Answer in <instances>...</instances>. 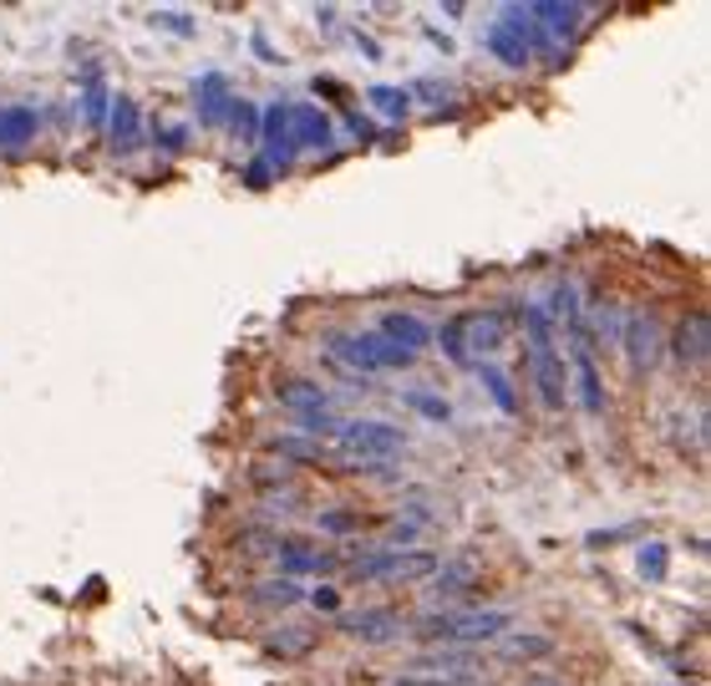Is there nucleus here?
Here are the masks:
<instances>
[{
    "instance_id": "1",
    "label": "nucleus",
    "mask_w": 711,
    "mask_h": 686,
    "mask_svg": "<svg viewBox=\"0 0 711 686\" xmlns=\"http://www.w3.org/2000/svg\"><path fill=\"white\" fill-rule=\"evenodd\" d=\"M508 625H514L508 610H437V616L412 621L407 635H417V641H452V646H483V641L508 635Z\"/></svg>"
},
{
    "instance_id": "2",
    "label": "nucleus",
    "mask_w": 711,
    "mask_h": 686,
    "mask_svg": "<svg viewBox=\"0 0 711 686\" xmlns=\"http://www.w3.org/2000/svg\"><path fill=\"white\" fill-rule=\"evenodd\" d=\"M330 357L346 361L351 371H407L417 357H407L402 346H392L376 330H330Z\"/></svg>"
},
{
    "instance_id": "3",
    "label": "nucleus",
    "mask_w": 711,
    "mask_h": 686,
    "mask_svg": "<svg viewBox=\"0 0 711 686\" xmlns=\"http://www.w3.org/2000/svg\"><path fill=\"white\" fill-rule=\"evenodd\" d=\"M620 346H625L635 377H650L660 367V351H666V320L650 305H635L631 316L620 320Z\"/></svg>"
},
{
    "instance_id": "4",
    "label": "nucleus",
    "mask_w": 711,
    "mask_h": 686,
    "mask_svg": "<svg viewBox=\"0 0 711 686\" xmlns=\"http://www.w3.org/2000/svg\"><path fill=\"white\" fill-rule=\"evenodd\" d=\"M437 565L442 559L433 555V549H376V555H356V565H351V580H402V585H412V580H427V575H437Z\"/></svg>"
},
{
    "instance_id": "5",
    "label": "nucleus",
    "mask_w": 711,
    "mask_h": 686,
    "mask_svg": "<svg viewBox=\"0 0 711 686\" xmlns=\"http://www.w3.org/2000/svg\"><path fill=\"white\" fill-rule=\"evenodd\" d=\"M336 448L351 453V458H402V453H407V437L396 433L392 423H376V417H356V423H341V433H336Z\"/></svg>"
},
{
    "instance_id": "6",
    "label": "nucleus",
    "mask_w": 711,
    "mask_h": 686,
    "mask_svg": "<svg viewBox=\"0 0 711 686\" xmlns=\"http://www.w3.org/2000/svg\"><path fill=\"white\" fill-rule=\"evenodd\" d=\"M336 631L351 635V641H367V646H386V641H402V635H407V621H402V610L371 606V610H341V616H336Z\"/></svg>"
},
{
    "instance_id": "7",
    "label": "nucleus",
    "mask_w": 711,
    "mask_h": 686,
    "mask_svg": "<svg viewBox=\"0 0 711 686\" xmlns=\"http://www.w3.org/2000/svg\"><path fill=\"white\" fill-rule=\"evenodd\" d=\"M666 346H671V357L681 371H701L711 361V320L707 311H686L671 330H666Z\"/></svg>"
},
{
    "instance_id": "8",
    "label": "nucleus",
    "mask_w": 711,
    "mask_h": 686,
    "mask_svg": "<svg viewBox=\"0 0 711 686\" xmlns=\"http://www.w3.org/2000/svg\"><path fill=\"white\" fill-rule=\"evenodd\" d=\"M528 371H534V386H539V402L549 412H565L569 386H565V357L554 351V341L528 346Z\"/></svg>"
},
{
    "instance_id": "9",
    "label": "nucleus",
    "mask_w": 711,
    "mask_h": 686,
    "mask_svg": "<svg viewBox=\"0 0 711 686\" xmlns=\"http://www.w3.org/2000/svg\"><path fill=\"white\" fill-rule=\"evenodd\" d=\"M503 341H508V316H503V311H473V316H462V346H468V357H493Z\"/></svg>"
},
{
    "instance_id": "10",
    "label": "nucleus",
    "mask_w": 711,
    "mask_h": 686,
    "mask_svg": "<svg viewBox=\"0 0 711 686\" xmlns=\"http://www.w3.org/2000/svg\"><path fill=\"white\" fill-rule=\"evenodd\" d=\"M275 396L280 407L295 412V417H316V412H330V392L310 377H275Z\"/></svg>"
},
{
    "instance_id": "11",
    "label": "nucleus",
    "mask_w": 711,
    "mask_h": 686,
    "mask_svg": "<svg viewBox=\"0 0 711 686\" xmlns=\"http://www.w3.org/2000/svg\"><path fill=\"white\" fill-rule=\"evenodd\" d=\"M376 336H386L392 346H402L407 357H422V351L433 346V326H427L422 316H412V311H386Z\"/></svg>"
},
{
    "instance_id": "12",
    "label": "nucleus",
    "mask_w": 711,
    "mask_h": 686,
    "mask_svg": "<svg viewBox=\"0 0 711 686\" xmlns=\"http://www.w3.org/2000/svg\"><path fill=\"white\" fill-rule=\"evenodd\" d=\"M575 346V396H580V407L584 412H605V382H600V371H594V346L590 341H569Z\"/></svg>"
},
{
    "instance_id": "13",
    "label": "nucleus",
    "mask_w": 711,
    "mask_h": 686,
    "mask_svg": "<svg viewBox=\"0 0 711 686\" xmlns=\"http://www.w3.org/2000/svg\"><path fill=\"white\" fill-rule=\"evenodd\" d=\"M275 565H280V575H285V580H295V575H336V569H341V559H336V555H320V549H305V544H295V540H285L275 549Z\"/></svg>"
},
{
    "instance_id": "14",
    "label": "nucleus",
    "mask_w": 711,
    "mask_h": 686,
    "mask_svg": "<svg viewBox=\"0 0 711 686\" xmlns=\"http://www.w3.org/2000/svg\"><path fill=\"white\" fill-rule=\"evenodd\" d=\"M194 102H198V118H204V122L214 128V122H219V118L229 112V107H234V97H229L225 77H219V72H209V77H204V81L194 87Z\"/></svg>"
},
{
    "instance_id": "15",
    "label": "nucleus",
    "mask_w": 711,
    "mask_h": 686,
    "mask_svg": "<svg viewBox=\"0 0 711 686\" xmlns=\"http://www.w3.org/2000/svg\"><path fill=\"white\" fill-rule=\"evenodd\" d=\"M41 128V118L31 107H0V148H21L31 143Z\"/></svg>"
},
{
    "instance_id": "16",
    "label": "nucleus",
    "mask_w": 711,
    "mask_h": 686,
    "mask_svg": "<svg viewBox=\"0 0 711 686\" xmlns=\"http://www.w3.org/2000/svg\"><path fill=\"white\" fill-rule=\"evenodd\" d=\"M316 651V631H305V625H285L280 635L264 641V656H280V661H300Z\"/></svg>"
},
{
    "instance_id": "17",
    "label": "nucleus",
    "mask_w": 711,
    "mask_h": 686,
    "mask_svg": "<svg viewBox=\"0 0 711 686\" xmlns=\"http://www.w3.org/2000/svg\"><path fill=\"white\" fill-rule=\"evenodd\" d=\"M478 585V559H442L437 565V585L433 590L448 600V595H462V590H473Z\"/></svg>"
},
{
    "instance_id": "18",
    "label": "nucleus",
    "mask_w": 711,
    "mask_h": 686,
    "mask_svg": "<svg viewBox=\"0 0 711 686\" xmlns=\"http://www.w3.org/2000/svg\"><path fill=\"white\" fill-rule=\"evenodd\" d=\"M250 600H254V606L291 610V606H300V600H305V585H300V580H285V575H275V580L254 585V590H250Z\"/></svg>"
},
{
    "instance_id": "19",
    "label": "nucleus",
    "mask_w": 711,
    "mask_h": 686,
    "mask_svg": "<svg viewBox=\"0 0 711 686\" xmlns=\"http://www.w3.org/2000/svg\"><path fill=\"white\" fill-rule=\"evenodd\" d=\"M112 148H118V153H132V148H138V102H132V97H118V102H112Z\"/></svg>"
},
{
    "instance_id": "20",
    "label": "nucleus",
    "mask_w": 711,
    "mask_h": 686,
    "mask_svg": "<svg viewBox=\"0 0 711 686\" xmlns=\"http://www.w3.org/2000/svg\"><path fill=\"white\" fill-rule=\"evenodd\" d=\"M291 122L300 132H295L291 143H305V148H316V143H330V118L326 112H316V107H295Z\"/></svg>"
},
{
    "instance_id": "21",
    "label": "nucleus",
    "mask_w": 711,
    "mask_h": 686,
    "mask_svg": "<svg viewBox=\"0 0 711 686\" xmlns=\"http://www.w3.org/2000/svg\"><path fill=\"white\" fill-rule=\"evenodd\" d=\"M528 26H549V31H559V36H569V31L580 26V6H534V11H528Z\"/></svg>"
},
{
    "instance_id": "22",
    "label": "nucleus",
    "mask_w": 711,
    "mask_h": 686,
    "mask_svg": "<svg viewBox=\"0 0 711 686\" xmlns=\"http://www.w3.org/2000/svg\"><path fill=\"white\" fill-rule=\"evenodd\" d=\"M549 651H554L549 635H514V641L499 646V656L503 661H539V656H549Z\"/></svg>"
},
{
    "instance_id": "23",
    "label": "nucleus",
    "mask_w": 711,
    "mask_h": 686,
    "mask_svg": "<svg viewBox=\"0 0 711 686\" xmlns=\"http://www.w3.org/2000/svg\"><path fill=\"white\" fill-rule=\"evenodd\" d=\"M478 377H483V386H488V396L499 402V412H514L518 402H514V386H508V377H503L493 361H478Z\"/></svg>"
},
{
    "instance_id": "24",
    "label": "nucleus",
    "mask_w": 711,
    "mask_h": 686,
    "mask_svg": "<svg viewBox=\"0 0 711 686\" xmlns=\"http://www.w3.org/2000/svg\"><path fill=\"white\" fill-rule=\"evenodd\" d=\"M402 402H407L412 412H422L427 423H452V402H448V396H433V392H407V396H402Z\"/></svg>"
},
{
    "instance_id": "25",
    "label": "nucleus",
    "mask_w": 711,
    "mask_h": 686,
    "mask_svg": "<svg viewBox=\"0 0 711 686\" xmlns=\"http://www.w3.org/2000/svg\"><path fill=\"white\" fill-rule=\"evenodd\" d=\"M371 107H382V112H392V118H407V107H412V97L407 92H392V87H371Z\"/></svg>"
},
{
    "instance_id": "26",
    "label": "nucleus",
    "mask_w": 711,
    "mask_h": 686,
    "mask_svg": "<svg viewBox=\"0 0 711 686\" xmlns=\"http://www.w3.org/2000/svg\"><path fill=\"white\" fill-rule=\"evenodd\" d=\"M437 341H442V351H448L452 361H468V346H462V316H452L442 330H433Z\"/></svg>"
},
{
    "instance_id": "27",
    "label": "nucleus",
    "mask_w": 711,
    "mask_h": 686,
    "mask_svg": "<svg viewBox=\"0 0 711 686\" xmlns=\"http://www.w3.org/2000/svg\"><path fill=\"white\" fill-rule=\"evenodd\" d=\"M666 559H671L666 544H646V549H641V575H646V580H666Z\"/></svg>"
},
{
    "instance_id": "28",
    "label": "nucleus",
    "mask_w": 711,
    "mask_h": 686,
    "mask_svg": "<svg viewBox=\"0 0 711 686\" xmlns=\"http://www.w3.org/2000/svg\"><path fill=\"white\" fill-rule=\"evenodd\" d=\"M239 544H244V555H270L275 559V549L285 540H280V534H264V529H250V534H239Z\"/></svg>"
},
{
    "instance_id": "29",
    "label": "nucleus",
    "mask_w": 711,
    "mask_h": 686,
    "mask_svg": "<svg viewBox=\"0 0 711 686\" xmlns=\"http://www.w3.org/2000/svg\"><path fill=\"white\" fill-rule=\"evenodd\" d=\"M320 529H326V534H351V529H361V519L346 514V509H326V514H320Z\"/></svg>"
},
{
    "instance_id": "30",
    "label": "nucleus",
    "mask_w": 711,
    "mask_h": 686,
    "mask_svg": "<svg viewBox=\"0 0 711 686\" xmlns=\"http://www.w3.org/2000/svg\"><path fill=\"white\" fill-rule=\"evenodd\" d=\"M81 112H87V122H92V128H102V118H107V92H102V87H87Z\"/></svg>"
},
{
    "instance_id": "31",
    "label": "nucleus",
    "mask_w": 711,
    "mask_h": 686,
    "mask_svg": "<svg viewBox=\"0 0 711 686\" xmlns=\"http://www.w3.org/2000/svg\"><path fill=\"white\" fill-rule=\"evenodd\" d=\"M305 600H310V606H316V610H330V616H341V595L330 590V585H320V590H310V595H305Z\"/></svg>"
},
{
    "instance_id": "32",
    "label": "nucleus",
    "mask_w": 711,
    "mask_h": 686,
    "mask_svg": "<svg viewBox=\"0 0 711 686\" xmlns=\"http://www.w3.org/2000/svg\"><path fill=\"white\" fill-rule=\"evenodd\" d=\"M386 686H458V682H437V676H417V672H402V676H392Z\"/></svg>"
},
{
    "instance_id": "33",
    "label": "nucleus",
    "mask_w": 711,
    "mask_h": 686,
    "mask_svg": "<svg viewBox=\"0 0 711 686\" xmlns=\"http://www.w3.org/2000/svg\"><path fill=\"white\" fill-rule=\"evenodd\" d=\"M153 21H158V26H168V31H194V21H188V15H153Z\"/></svg>"
},
{
    "instance_id": "34",
    "label": "nucleus",
    "mask_w": 711,
    "mask_h": 686,
    "mask_svg": "<svg viewBox=\"0 0 711 686\" xmlns=\"http://www.w3.org/2000/svg\"><path fill=\"white\" fill-rule=\"evenodd\" d=\"M528 686H554V682H528Z\"/></svg>"
}]
</instances>
